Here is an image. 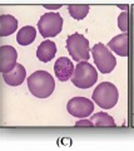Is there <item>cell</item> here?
<instances>
[{
  "label": "cell",
  "mask_w": 134,
  "mask_h": 151,
  "mask_svg": "<svg viewBox=\"0 0 134 151\" xmlns=\"http://www.w3.org/2000/svg\"><path fill=\"white\" fill-rule=\"evenodd\" d=\"M28 88L38 98H47L54 92L55 82L53 76L47 70H36L28 78Z\"/></svg>",
  "instance_id": "6da1fadb"
},
{
  "label": "cell",
  "mask_w": 134,
  "mask_h": 151,
  "mask_svg": "<svg viewBox=\"0 0 134 151\" xmlns=\"http://www.w3.org/2000/svg\"><path fill=\"white\" fill-rule=\"evenodd\" d=\"M96 81H98V72L90 63L79 62L74 67L72 82L75 87L80 89H86L94 86Z\"/></svg>",
  "instance_id": "7a4b0ae2"
},
{
  "label": "cell",
  "mask_w": 134,
  "mask_h": 151,
  "mask_svg": "<svg viewBox=\"0 0 134 151\" xmlns=\"http://www.w3.org/2000/svg\"><path fill=\"white\" fill-rule=\"evenodd\" d=\"M93 101L104 110L113 108L119 100L118 88L110 82H101L93 92Z\"/></svg>",
  "instance_id": "3957f363"
},
{
  "label": "cell",
  "mask_w": 134,
  "mask_h": 151,
  "mask_svg": "<svg viewBox=\"0 0 134 151\" xmlns=\"http://www.w3.org/2000/svg\"><path fill=\"white\" fill-rule=\"evenodd\" d=\"M67 49L72 58L77 62H86L90 58L89 40L79 33H74L67 39Z\"/></svg>",
  "instance_id": "277c9868"
},
{
  "label": "cell",
  "mask_w": 134,
  "mask_h": 151,
  "mask_svg": "<svg viewBox=\"0 0 134 151\" xmlns=\"http://www.w3.org/2000/svg\"><path fill=\"white\" fill-rule=\"evenodd\" d=\"M91 55H93L94 63L96 68L100 70V73L108 74L115 68L117 65V59L112 54L110 49H108L107 45L98 43L91 48Z\"/></svg>",
  "instance_id": "5b68a950"
},
{
  "label": "cell",
  "mask_w": 134,
  "mask_h": 151,
  "mask_svg": "<svg viewBox=\"0 0 134 151\" xmlns=\"http://www.w3.org/2000/svg\"><path fill=\"white\" fill-rule=\"evenodd\" d=\"M40 35L44 38L57 37L63 29V18L58 13H45L38 23Z\"/></svg>",
  "instance_id": "8992f818"
},
{
  "label": "cell",
  "mask_w": 134,
  "mask_h": 151,
  "mask_svg": "<svg viewBox=\"0 0 134 151\" xmlns=\"http://www.w3.org/2000/svg\"><path fill=\"white\" fill-rule=\"evenodd\" d=\"M67 110L72 116L78 119H85L90 116L94 111V105L89 98L85 97H73L67 105Z\"/></svg>",
  "instance_id": "52a82bcc"
},
{
  "label": "cell",
  "mask_w": 134,
  "mask_h": 151,
  "mask_svg": "<svg viewBox=\"0 0 134 151\" xmlns=\"http://www.w3.org/2000/svg\"><path fill=\"white\" fill-rule=\"evenodd\" d=\"M18 59V52L11 45L0 47V72L8 73L15 67Z\"/></svg>",
  "instance_id": "ba28073f"
},
{
  "label": "cell",
  "mask_w": 134,
  "mask_h": 151,
  "mask_svg": "<svg viewBox=\"0 0 134 151\" xmlns=\"http://www.w3.org/2000/svg\"><path fill=\"white\" fill-rule=\"evenodd\" d=\"M74 67L73 62L67 57H60L54 64V72L57 78L60 82H67L68 79L72 78L73 72H74Z\"/></svg>",
  "instance_id": "9c48e42d"
},
{
  "label": "cell",
  "mask_w": 134,
  "mask_h": 151,
  "mask_svg": "<svg viewBox=\"0 0 134 151\" xmlns=\"http://www.w3.org/2000/svg\"><path fill=\"white\" fill-rule=\"evenodd\" d=\"M25 77H26V70L20 63H16L15 67H14L10 72L3 73L4 82L11 87L20 86V84L25 81Z\"/></svg>",
  "instance_id": "30bf717a"
},
{
  "label": "cell",
  "mask_w": 134,
  "mask_h": 151,
  "mask_svg": "<svg viewBox=\"0 0 134 151\" xmlns=\"http://www.w3.org/2000/svg\"><path fill=\"white\" fill-rule=\"evenodd\" d=\"M128 40H129V37L127 33L119 34L117 37H114L108 43V49H112L113 52H115V53L121 57H128V54H129Z\"/></svg>",
  "instance_id": "8fae6325"
},
{
  "label": "cell",
  "mask_w": 134,
  "mask_h": 151,
  "mask_svg": "<svg viewBox=\"0 0 134 151\" xmlns=\"http://www.w3.org/2000/svg\"><path fill=\"white\" fill-rule=\"evenodd\" d=\"M55 53H57V45H55L54 42L50 40H44L36 49V57L43 63L50 62L54 58Z\"/></svg>",
  "instance_id": "7c38bea8"
},
{
  "label": "cell",
  "mask_w": 134,
  "mask_h": 151,
  "mask_svg": "<svg viewBox=\"0 0 134 151\" xmlns=\"http://www.w3.org/2000/svg\"><path fill=\"white\" fill-rule=\"evenodd\" d=\"M18 28V20L13 15L4 14L0 15V37H8L13 34Z\"/></svg>",
  "instance_id": "4fadbf2b"
},
{
  "label": "cell",
  "mask_w": 134,
  "mask_h": 151,
  "mask_svg": "<svg viewBox=\"0 0 134 151\" xmlns=\"http://www.w3.org/2000/svg\"><path fill=\"white\" fill-rule=\"evenodd\" d=\"M35 37H36V30L33 27L26 25V27H23L18 32L16 42L20 45H29L30 43H33L35 40Z\"/></svg>",
  "instance_id": "5bb4252c"
},
{
  "label": "cell",
  "mask_w": 134,
  "mask_h": 151,
  "mask_svg": "<svg viewBox=\"0 0 134 151\" xmlns=\"http://www.w3.org/2000/svg\"><path fill=\"white\" fill-rule=\"evenodd\" d=\"M90 122L93 124V127H115L114 119L105 112L94 113L90 117Z\"/></svg>",
  "instance_id": "9a60e30c"
},
{
  "label": "cell",
  "mask_w": 134,
  "mask_h": 151,
  "mask_svg": "<svg viewBox=\"0 0 134 151\" xmlns=\"http://www.w3.org/2000/svg\"><path fill=\"white\" fill-rule=\"evenodd\" d=\"M68 10L74 19L82 20V19H84L88 15V13H89V5H85V4L84 5H69Z\"/></svg>",
  "instance_id": "2e32d148"
},
{
  "label": "cell",
  "mask_w": 134,
  "mask_h": 151,
  "mask_svg": "<svg viewBox=\"0 0 134 151\" xmlns=\"http://www.w3.org/2000/svg\"><path fill=\"white\" fill-rule=\"evenodd\" d=\"M118 27H119V29L123 30L124 33L128 32V13L127 12H124V13H122L121 15H119V18H118Z\"/></svg>",
  "instance_id": "e0dca14e"
},
{
  "label": "cell",
  "mask_w": 134,
  "mask_h": 151,
  "mask_svg": "<svg viewBox=\"0 0 134 151\" xmlns=\"http://www.w3.org/2000/svg\"><path fill=\"white\" fill-rule=\"evenodd\" d=\"M77 127H93V124L90 122V120H79L75 122Z\"/></svg>",
  "instance_id": "ac0fdd59"
},
{
  "label": "cell",
  "mask_w": 134,
  "mask_h": 151,
  "mask_svg": "<svg viewBox=\"0 0 134 151\" xmlns=\"http://www.w3.org/2000/svg\"><path fill=\"white\" fill-rule=\"evenodd\" d=\"M44 6L47 8V9H59L62 5H44Z\"/></svg>",
  "instance_id": "d6986e66"
},
{
  "label": "cell",
  "mask_w": 134,
  "mask_h": 151,
  "mask_svg": "<svg viewBox=\"0 0 134 151\" xmlns=\"http://www.w3.org/2000/svg\"><path fill=\"white\" fill-rule=\"evenodd\" d=\"M119 8H122V9H124V10H128V6L127 5H118Z\"/></svg>",
  "instance_id": "ffe728a7"
}]
</instances>
